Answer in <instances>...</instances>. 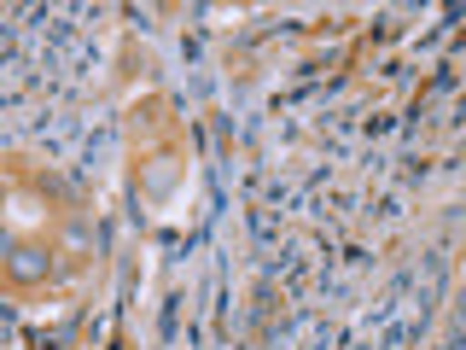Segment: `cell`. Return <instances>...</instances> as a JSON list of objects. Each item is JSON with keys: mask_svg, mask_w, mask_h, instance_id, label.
<instances>
[{"mask_svg": "<svg viewBox=\"0 0 466 350\" xmlns=\"http://www.w3.org/2000/svg\"><path fill=\"white\" fill-rule=\"evenodd\" d=\"M12 269H18V281H29V274H41L47 262H41V252H18V262H12Z\"/></svg>", "mask_w": 466, "mask_h": 350, "instance_id": "6da1fadb", "label": "cell"}]
</instances>
